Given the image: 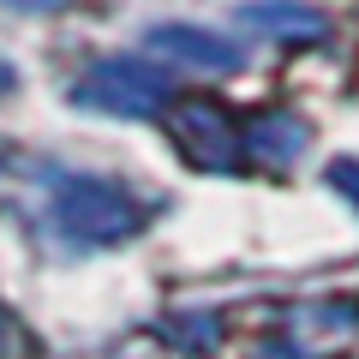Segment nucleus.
I'll list each match as a JSON object with an SVG mask.
<instances>
[{"instance_id":"obj_1","label":"nucleus","mask_w":359,"mask_h":359,"mask_svg":"<svg viewBox=\"0 0 359 359\" xmlns=\"http://www.w3.org/2000/svg\"><path fill=\"white\" fill-rule=\"evenodd\" d=\"M48 222L66 233L72 245H120L150 222V210L120 186V180H96V174H54V198H48Z\"/></svg>"},{"instance_id":"obj_2","label":"nucleus","mask_w":359,"mask_h":359,"mask_svg":"<svg viewBox=\"0 0 359 359\" xmlns=\"http://www.w3.org/2000/svg\"><path fill=\"white\" fill-rule=\"evenodd\" d=\"M168 96H174L168 72H162V66H150V60H132V54H108V60H96L72 84V102L78 108H90V114H120V120L162 114Z\"/></svg>"},{"instance_id":"obj_3","label":"nucleus","mask_w":359,"mask_h":359,"mask_svg":"<svg viewBox=\"0 0 359 359\" xmlns=\"http://www.w3.org/2000/svg\"><path fill=\"white\" fill-rule=\"evenodd\" d=\"M168 126H174V144L192 168H233V156H240V132H233L228 108L216 102H180Z\"/></svg>"},{"instance_id":"obj_4","label":"nucleus","mask_w":359,"mask_h":359,"mask_svg":"<svg viewBox=\"0 0 359 359\" xmlns=\"http://www.w3.org/2000/svg\"><path fill=\"white\" fill-rule=\"evenodd\" d=\"M144 48L174 60V66H192V72H240L245 66L240 42L222 36V30H204V25H150Z\"/></svg>"},{"instance_id":"obj_5","label":"nucleus","mask_w":359,"mask_h":359,"mask_svg":"<svg viewBox=\"0 0 359 359\" xmlns=\"http://www.w3.org/2000/svg\"><path fill=\"white\" fill-rule=\"evenodd\" d=\"M233 18L245 30H257V36H276V42H318L330 30V18L318 6H306V0H240Z\"/></svg>"},{"instance_id":"obj_6","label":"nucleus","mask_w":359,"mask_h":359,"mask_svg":"<svg viewBox=\"0 0 359 359\" xmlns=\"http://www.w3.org/2000/svg\"><path fill=\"white\" fill-rule=\"evenodd\" d=\"M306 144H311V126L299 114H287V108H269V114H257L245 126V150L269 168H287L294 156H306Z\"/></svg>"},{"instance_id":"obj_7","label":"nucleus","mask_w":359,"mask_h":359,"mask_svg":"<svg viewBox=\"0 0 359 359\" xmlns=\"http://www.w3.org/2000/svg\"><path fill=\"white\" fill-rule=\"evenodd\" d=\"M222 335V318H210V311H186V318H168V341H180L186 353H210Z\"/></svg>"},{"instance_id":"obj_8","label":"nucleus","mask_w":359,"mask_h":359,"mask_svg":"<svg viewBox=\"0 0 359 359\" xmlns=\"http://www.w3.org/2000/svg\"><path fill=\"white\" fill-rule=\"evenodd\" d=\"M323 186H330V192H341L347 204L359 210V162H353V156H335V162L323 168Z\"/></svg>"},{"instance_id":"obj_9","label":"nucleus","mask_w":359,"mask_h":359,"mask_svg":"<svg viewBox=\"0 0 359 359\" xmlns=\"http://www.w3.org/2000/svg\"><path fill=\"white\" fill-rule=\"evenodd\" d=\"M0 6H13V13H60L66 0H0Z\"/></svg>"},{"instance_id":"obj_10","label":"nucleus","mask_w":359,"mask_h":359,"mask_svg":"<svg viewBox=\"0 0 359 359\" xmlns=\"http://www.w3.org/2000/svg\"><path fill=\"white\" fill-rule=\"evenodd\" d=\"M257 359H306V353H299L294 341H264V347H257Z\"/></svg>"},{"instance_id":"obj_11","label":"nucleus","mask_w":359,"mask_h":359,"mask_svg":"<svg viewBox=\"0 0 359 359\" xmlns=\"http://www.w3.org/2000/svg\"><path fill=\"white\" fill-rule=\"evenodd\" d=\"M13 84H18V66L6 60V54H0V96H6V90H13Z\"/></svg>"},{"instance_id":"obj_12","label":"nucleus","mask_w":359,"mask_h":359,"mask_svg":"<svg viewBox=\"0 0 359 359\" xmlns=\"http://www.w3.org/2000/svg\"><path fill=\"white\" fill-rule=\"evenodd\" d=\"M13 341V318H6V311H0V347Z\"/></svg>"}]
</instances>
